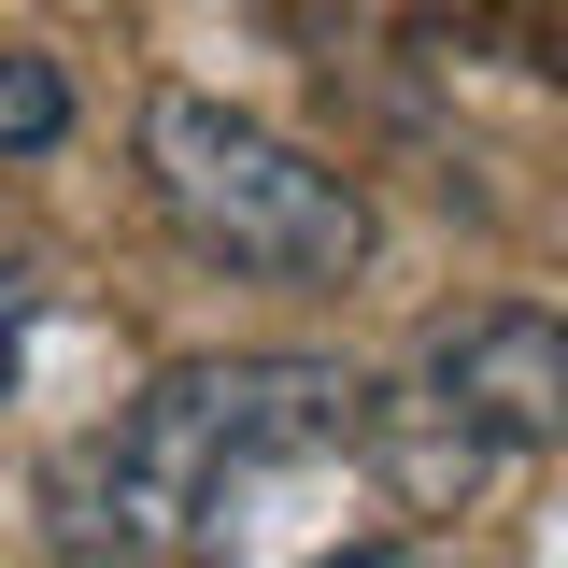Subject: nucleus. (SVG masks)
Instances as JSON below:
<instances>
[{
    "mask_svg": "<svg viewBox=\"0 0 568 568\" xmlns=\"http://www.w3.org/2000/svg\"><path fill=\"white\" fill-rule=\"evenodd\" d=\"M413 413L455 440V455H555L568 440V327L540 298H484L455 313L413 369Z\"/></svg>",
    "mask_w": 568,
    "mask_h": 568,
    "instance_id": "nucleus-3",
    "label": "nucleus"
},
{
    "mask_svg": "<svg viewBox=\"0 0 568 568\" xmlns=\"http://www.w3.org/2000/svg\"><path fill=\"white\" fill-rule=\"evenodd\" d=\"M355 426H369V384L327 355H185L43 469V540L85 568H171L200 526H227V484L327 455Z\"/></svg>",
    "mask_w": 568,
    "mask_h": 568,
    "instance_id": "nucleus-1",
    "label": "nucleus"
},
{
    "mask_svg": "<svg viewBox=\"0 0 568 568\" xmlns=\"http://www.w3.org/2000/svg\"><path fill=\"white\" fill-rule=\"evenodd\" d=\"M342 568H398V555H342Z\"/></svg>",
    "mask_w": 568,
    "mask_h": 568,
    "instance_id": "nucleus-6",
    "label": "nucleus"
},
{
    "mask_svg": "<svg viewBox=\"0 0 568 568\" xmlns=\"http://www.w3.org/2000/svg\"><path fill=\"white\" fill-rule=\"evenodd\" d=\"M58 142H71L58 58H0V156H58Z\"/></svg>",
    "mask_w": 568,
    "mask_h": 568,
    "instance_id": "nucleus-4",
    "label": "nucleus"
},
{
    "mask_svg": "<svg viewBox=\"0 0 568 568\" xmlns=\"http://www.w3.org/2000/svg\"><path fill=\"white\" fill-rule=\"evenodd\" d=\"M29 313H43V284L0 271V384H14V355H29Z\"/></svg>",
    "mask_w": 568,
    "mask_h": 568,
    "instance_id": "nucleus-5",
    "label": "nucleus"
},
{
    "mask_svg": "<svg viewBox=\"0 0 568 568\" xmlns=\"http://www.w3.org/2000/svg\"><path fill=\"white\" fill-rule=\"evenodd\" d=\"M142 200L171 213L185 256H213V271H242V284H342L369 256L355 171H327L313 142L256 129V114H227L200 85L142 100Z\"/></svg>",
    "mask_w": 568,
    "mask_h": 568,
    "instance_id": "nucleus-2",
    "label": "nucleus"
}]
</instances>
